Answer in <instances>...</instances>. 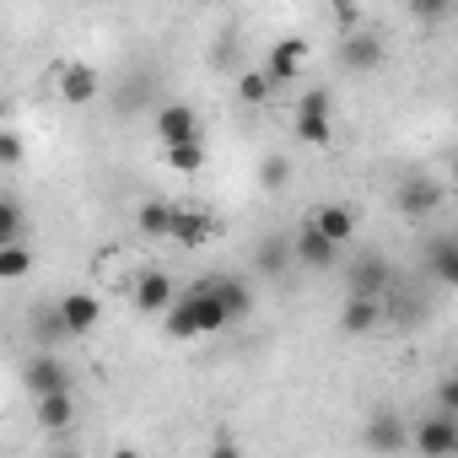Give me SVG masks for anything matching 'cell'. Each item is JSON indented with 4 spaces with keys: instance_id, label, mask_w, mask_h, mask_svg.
Returning <instances> with one entry per match:
<instances>
[{
    "instance_id": "18",
    "label": "cell",
    "mask_w": 458,
    "mask_h": 458,
    "mask_svg": "<svg viewBox=\"0 0 458 458\" xmlns=\"http://www.w3.org/2000/svg\"><path fill=\"white\" fill-rule=\"evenodd\" d=\"M33 404H38V420H44V431H71V420H76V399H71V388L38 394Z\"/></svg>"
},
{
    "instance_id": "33",
    "label": "cell",
    "mask_w": 458,
    "mask_h": 458,
    "mask_svg": "<svg viewBox=\"0 0 458 458\" xmlns=\"http://www.w3.org/2000/svg\"><path fill=\"white\" fill-rule=\"evenodd\" d=\"M447 199H453V216H458V178H453V194H447Z\"/></svg>"
},
{
    "instance_id": "28",
    "label": "cell",
    "mask_w": 458,
    "mask_h": 458,
    "mask_svg": "<svg viewBox=\"0 0 458 458\" xmlns=\"http://www.w3.org/2000/svg\"><path fill=\"white\" fill-rule=\"evenodd\" d=\"M297 108H302V114H335V98H329V87H308V92L297 98Z\"/></svg>"
},
{
    "instance_id": "10",
    "label": "cell",
    "mask_w": 458,
    "mask_h": 458,
    "mask_svg": "<svg viewBox=\"0 0 458 458\" xmlns=\"http://www.w3.org/2000/svg\"><path fill=\"white\" fill-rule=\"evenodd\" d=\"M157 140L162 146H178V140H199V114L189 103H167L157 114Z\"/></svg>"
},
{
    "instance_id": "31",
    "label": "cell",
    "mask_w": 458,
    "mask_h": 458,
    "mask_svg": "<svg viewBox=\"0 0 458 458\" xmlns=\"http://www.w3.org/2000/svg\"><path fill=\"white\" fill-rule=\"evenodd\" d=\"M437 410H447V415H458V372H447V377L437 383Z\"/></svg>"
},
{
    "instance_id": "21",
    "label": "cell",
    "mask_w": 458,
    "mask_h": 458,
    "mask_svg": "<svg viewBox=\"0 0 458 458\" xmlns=\"http://www.w3.org/2000/svg\"><path fill=\"white\" fill-rule=\"evenodd\" d=\"M270 92H276V76H270V71H243V76H238V98H243L249 108L270 103Z\"/></svg>"
},
{
    "instance_id": "5",
    "label": "cell",
    "mask_w": 458,
    "mask_h": 458,
    "mask_svg": "<svg viewBox=\"0 0 458 458\" xmlns=\"http://www.w3.org/2000/svg\"><path fill=\"white\" fill-rule=\"evenodd\" d=\"M292 254H297L308 270H329V265L340 259V243H335V238H324V226L308 216V221L297 226V238H292Z\"/></svg>"
},
{
    "instance_id": "29",
    "label": "cell",
    "mask_w": 458,
    "mask_h": 458,
    "mask_svg": "<svg viewBox=\"0 0 458 458\" xmlns=\"http://www.w3.org/2000/svg\"><path fill=\"white\" fill-rule=\"evenodd\" d=\"M0 162H6V167H17L22 162V135L6 124V130H0Z\"/></svg>"
},
{
    "instance_id": "26",
    "label": "cell",
    "mask_w": 458,
    "mask_h": 458,
    "mask_svg": "<svg viewBox=\"0 0 458 458\" xmlns=\"http://www.w3.org/2000/svg\"><path fill=\"white\" fill-rule=\"evenodd\" d=\"M33 335H38V345L71 340V335H65V318H60V302H55V308H44V313H33Z\"/></svg>"
},
{
    "instance_id": "22",
    "label": "cell",
    "mask_w": 458,
    "mask_h": 458,
    "mask_svg": "<svg viewBox=\"0 0 458 458\" xmlns=\"http://www.w3.org/2000/svg\"><path fill=\"white\" fill-rule=\"evenodd\" d=\"M162 151H167L173 173H199L205 167V140H178V146H162Z\"/></svg>"
},
{
    "instance_id": "3",
    "label": "cell",
    "mask_w": 458,
    "mask_h": 458,
    "mask_svg": "<svg viewBox=\"0 0 458 458\" xmlns=\"http://www.w3.org/2000/svg\"><path fill=\"white\" fill-rule=\"evenodd\" d=\"M345 292L351 297H394V265L383 254H356L351 270H345Z\"/></svg>"
},
{
    "instance_id": "20",
    "label": "cell",
    "mask_w": 458,
    "mask_h": 458,
    "mask_svg": "<svg viewBox=\"0 0 458 458\" xmlns=\"http://www.w3.org/2000/svg\"><path fill=\"white\" fill-rule=\"evenodd\" d=\"M292 130H297V140H302V146H329V140H335V124H329V114H302V108H297Z\"/></svg>"
},
{
    "instance_id": "19",
    "label": "cell",
    "mask_w": 458,
    "mask_h": 458,
    "mask_svg": "<svg viewBox=\"0 0 458 458\" xmlns=\"http://www.w3.org/2000/svg\"><path fill=\"white\" fill-rule=\"evenodd\" d=\"M313 221L324 226V238H335L340 249L356 238V210H351V205H318V210H313Z\"/></svg>"
},
{
    "instance_id": "8",
    "label": "cell",
    "mask_w": 458,
    "mask_h": 458,
    "mask_svg": "<svg viewBox=\"0 0 458 458\" xmlns=\"http://www.w3.org/2000/svg\"><path fill=\"white\" fill-rule=\"evenodd\" d=\"M60 318H65V335H71V340H81V335H92V329H98L103 302H98L92 292H65V297H60Z\"/></svg>"
},
{
    "instance_id": "24",
    "label": "cell",
    "mask_w": 458,
    "mask_h": 458,
    "mask_svg": "<svg viewBox=\"0 0 458 458\" xmlns=\"http://www.w3.org/2000/svg\"><path fill=\"white\" fill-rule=\"evenodd\" d=\"M453 12H458V0H410V17H415L420 28H442Z\"/></svg>"
},
{
    "instance_id": "13",
    "label": "cell",
    "mask_w": 458,
    "mask_h": 458,
    "mask_svg": "<svg viewBox=\"0 0 458 458\" xmlns=\"http://www.w3.org/2000/svg\"><path fill=\"white\" fill-rule=\"evenodd\" d=\"M135 226L146 238H173V226H178V205L173 199H140V210H135Z\"/></svg>"
},
{
    "instance_id": "14",
    "label": "cell",
    "mask_w": 458,
    "mask_h": 458,
    "mask_svg": "<svg viewBox=\"0 0 458 458\" xmlns=\"http://www.w3.org/2000/svg\"><path fill=\"white\" fill-rule=\"evenodd\" d=\"M135 302H140V313H167V308L178 302V292H173V276H162V270H146V276L135 281Z\"/></svg>"
},
{
    "instance_id": "30",
    "label": "cell",
    "mask_w": 458,
    "mask_h": 458,
    "mask_svg": "<svg viewBox=\"0 0 458 458\" xmlns=\"http://www.w3.org/2000/svg\"><path fill=\"white\" fill-rule=\"evenodd\" d=\"M259 178H265V189H281V183L292 178V167H286V157H265V167H259Z\"/></svg>"
},
{
    "instance_id": "27",
    "label": "cell",
    "mask_w": 458,
    "mask_h": 458,
    "mask_svg": "<svg viewBox=\"0 0 458 458\" xmlns=\"http://www.w3.org/2000/svg\"><path fill=\"white\" fill-rule=\"evenodd\" d=\"M0 243H22V199H0Z\"/></svg>"
},
{
    "instance_id": "17",
    "label": "cell",
    "mask_w": 458,
    "mask_h": 458,
    "mask_svg": "<svg viewBox=\"0 0 458 458\" xmlns=\"http://www.w3.org/2000/svg\"><path fill=\"white\" fill-rule=\"evenodd\" d=\"M60 98H65L71 108H87V103L98 98V71H87V65H60Z\"/></svg>"
},
{
    "instance_id": "7",
    "label": "cell",
    "mask_w": 458,
    "mask_h": 458,
    "mask_svg": "<svg viewBox=\"0 0 458 458\" xmlns=\"http://www.w3.org/2000/svg\"><path fill=\"white\" fill-rule=\"evenodd\" d=\"M383 318H388V302L383 297H345V308H340V329L345 335H377L383 329Z\"/></svg>"
},
{
    "instance_id": "23",
    "label": "cell",
    "mask_w": 458,
    "mask_h": 458,
    "mask_svg": "<svg viewBox=\"0 0 458 458\" xmlns=\"http://www.w3.org/2000/svg\"><path fill=\"white\" fill-rule=\"evenodd\" d=\"M28 270H33L28 243H0V281H22Z\"/></svg>"
},
{
    "instance_id": "16",
    "label": "cell",
    "mask_w": 458,
    "mask_h": 458,
    "mask_svg": "<svg viewBox=\"0 0 458 458\" xmlns=\"http://www.w3.org/2000/svg\"><path fill=\"white\" fill-rule=\"evenodd\" d=\"M205 286L233 308V318H249L254 313V292H249V281L243 276H205Z\"/></svg>"
},
{
    "instance_id": "9",
    "label": "cell",
    "mask_w": 458,
    "mask_h": 458,
    "mask_svg": "<svg viewBox=\"0 0 458 458\" xmlns=\"http://www.w3.org/2000/svg\"><path fill=\"white\" fill-rule=\"evenodd\" d=\"M426 276H431L437 286L458 292V238H453V233H442V238L426 243Z\"/></svg>"
},
{
    "instance_id": "25",
    "label": "cell",
    "mask_w": 458,
    "mask_h": 458,
    "mask_svg": "<svg viewBox=\"0 0 458 458\" xmlns=\"http://www.w3.org/2000/svg\"><path fill=\"white\" fill-rule=\"evenodd\" d=\"M210 238V221L205 216H189V210H178V226H173V243H183V249H199Z\"/></svg>"
},
{
    "instance_id": "12",
    "label": "cell",
    "mask_w": 458,
    "mask_h": 458,
    "mask_svg": "<svg viewBox=\"0 0 458 458\" xmlns=\"http://www.w3.org/2000/svg\"><path fill=\"white\" fill-rule=\"evenodd\" d=\"M302 65H308V38H281V44L270 49V60H265V71L276 76V87H281V81H297Z\"/></svg>"
},
{
    "instance_id": "6",
    "label": "cell",
    "mask_w": 458,
    "mask_h": 458,
    "mask_svg": "<svg viewBox=\"0 0 458 458\" xmlns=\"http://www.w3.org/2000/svg\"><path fill=\"white\" fill-rule=\"evenodd\" d=\"M361 442H367L372 453H404V447H415L410 426H404L394 410H377V415H367V431H361Z\"/></svg>"
},
{
    "instance_id": "32",
    "label": "cell",
    "mask_w": 458,
    "mask_h": 458,
    "mask_svg": "<svg viewBox=\"0 0 458 458\" xmlns=\"http://www.w3.org/2000/svg\"><path fill=\"white\" fill-rule=\"evenodd\" d=\"M335 17H340L345 28H361V22H356V0H335Z\"/></svg>"
},
{
    "instance_id": "15",
    "label": "cell",
    "mask_w": 458,
    "mask_h": 458,
    "mask_svg": "<svg viewBox=\"0 0 458 458\" xmlns=\"http://www.w3.org/2000/svg\"><path fill=\"white\" fill-rule=\"evenodd\" d=\"M22 383H28V394L38 399V394H55V388H71V377H65V367L44 351V356H33L28 361V372H22Z\"/></svg>"
},
{
    "instance_id": "34",
    "label": "cell",
    "mask_w": 458,
    "mask_h": 458,
    "mask_svg": "<svg viewBox=\"0 0 458 458\" xmlns=\"http://www.w3.org/2000/svg\"><path fill=\"white\" fill-rule=\"evenodd\" d=\"M453 178H458V151H453Z\"/></svg>"
},
{
    "instance_id": "2",
    "label": "cell",
    "mask_w": 458,
    "mask_h": 458,
    "mask_svg": "<svg viewBox=\"0 0 458 458\" xmlns=\"http://www.w3.org/2000/svg\"><path fill=\"white\" fill-rule=\"evenodd\" d=\"M383 60H388V44L372 28H345V38H340V71L345 76H372V71H383Z\"/></svg>"
},
{
    "instance_id": "1",
    "label": "cell",
    "mask_w": 458,
    "mask_h": 458,
    "mask_svg": "<svg viewBox=\"0 0 458 458\" xmlns=\"http://www.w3.org/2000/svg\"><path fill=\"white\" fill-rule=\"evenodd\" d=\"M162 324H167L173 340H199V335H221L226 324H238V318H233V308H226L205 281H194L189 292H178V302L162 313Z\"/></svg>"
},
{
    "instance_id": "4",
    "label": "cell",
    "mask_w": 458,
    "mask_h": 458,
    "mask_svg": "<svg viewBox=\"0 0 458 458\" xmlns=\"http://www.w3.org/2000/svg\"><path fill=\"white\" fill-rule=\"evenodd\" d=\"M410 437H415V453H426V458H447V453H458V415L437 410V415H426Z\"/></svg>"
},
{
    "instance_id": "11",
    "label": "cell",
    "mask_w": 458,
    "mask_h": 458,
    "mask_svg": "<svg viewBox=\"0 0 458 458\" xmlns=\"http://www.w3.org/2000/svg\"><path fill=\"white\" fill-rule=\"evenodd\" d=\"M442 199H447V194H442V189H437V178H426V173H415V178H404V183H399V210H404V216H415V221H420V216H431Z\"/></svg>"
}]
</instances>
